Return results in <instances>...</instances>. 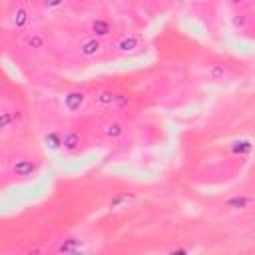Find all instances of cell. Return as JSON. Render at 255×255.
Here are the masks:
<instances>
[{"label": "cell", "mask_w": 255, "mask_h": 255, "mask_svg": "<svg viewBox=\"0 0 255 255\" xmlns=\"http://www.w3.org/2000/svg\"><path fill=\"white\" fill-rule=\"evenodd\" d=\"M131 96L126 94V92H118V90H112V88H100L96 92H92V98H90V108L106 114V112H120L124 108H128L131 104Z\"/></svg>", "instance_id": "cell-1"}, {"label": "cell", "mask_w": 255, "mask_h": 255, "mask_svg": "<svg viewBox=\"0 0 255 255\" xmlns=\"http://www.w3.org/2000/svg\"><path fill=\"white\" fill-rule=\"evenodd\" d=\"M110 48L116 56L133 58V56H139L145 50V40L137 32H122V34L116 36V40L112 42Z\"/></svg>", "instance_id": "cell-2"}, {"label": "cell", "mask_w": 255, "mask_h": 255, "mask_svg": "<svg viewBox=\"0 0 255 255\" xmlns=\"http://www.w3.org/2000/svg\"><path fill=\"white\" fill-rule=\"evenodd\" d=\"M96 131L104 141H122L128 135V122L118 114H108L100 118Z\"/></svg>", "instance_id": "cell-3"}, {"label": "cell", "mask_w": 255, "mask_h": 255, "mask_svg": "<svg viewBox=\"0 0 255 255\" xmlns=\"http://www.w3.org/2000/svg\"><path fill=\"white\" fill-rule=\"evenodd\" d=\"M90 98L92 94L86 88H70L62 94V110L68 116H80L86 110H90Z\"/></svg>", "instance_id": "cell-4"}, {"label": "cell", "mask_w": 255, "mask_h": 255, "mask_svg": "<svg viewBox=\"0 0 255 255\" xmlns=\"http://www.w3.org/2000/svg\"><path fill=\"white\" fill-rule=\"evenodd\" d=\"M74 48H76V54H78L82 60H86V62L102 60V58L106 56V50H108V46H106L104 40L94 38V36H90V34H84L82 38H78V42H76Z\"/></svg>", "instance_id": "cell-5"}, {"label": "cell", "mask_w": 255, "mask_h": 255, "mask_svg": "<svg viewBox=\"0 0 255 255\" xmlns=\"http://www.w3.org/2000/svg\"><path fill=\"white\" fill-rule=\"evenodd\" d=\"M34 22V12L28 6L26 0H16L8 12V26L16 32H26L28 28H32Z\"/></svg>", "instance_id": "cell-6"}, {"label": "cell", "mask_w": 255, "mask_h": 255, "mask_svg": "<svg viewBox=\"0 0 255 255\" xmlns=\"http://www.w3.org/2000/svg\"><path fill=\"white\" fill-rule=\"evenodd\" d=\"M20 46H22V50H26L32 56H44L48 52V36L42 30L28 28L20 36Z\"/></svg>", "instance_id": "cell-7"}, {"label": "cell", "mask_w": 255, "mask_h": 255, "mask_svg": "<svg viewBox=\"0 0 255 255\" xmlns=\"http://www.w3.org/2000/svg\"><path fill=\"white\" fill-rule=\"evenodd\" d=\"M88 143V137L82 129L78 128H68V129H62V145H60V151L66 153V155H78L84 151Z\"/></svg>", "instance_id": "cell-8"}, {"label": "cell", "mask_w": 255, "mask_h": 255, "mask_svg": "<svg viewBox=\"0 0 255 255\" xmlns=\"http://www.w3.org/2000/svg\"><path fill=\"white\" fill-rule=\"evenodd\" d=\"M24 120V110L16 104H4L0 106V135H6L16 129Z\"/></svg>", "instance_id": "cell-9"}, {"label": "cell", "mask_w": 255, "mask_h": 255, "mask_svg": "<svg viewBox=\"0 0 255 255\" xmlns=\"http://www.w3.org/2000/svg\"><path fill=\"white\" fill-rule=\"evenodd\" d=\"M86 34L100 38V40H110L116 36V26L110 18L106 16H90V20L86 22Z\"/></svg>", "instance_id": "cell-10"}, {"label": "cell", "mask_w": 255, "mask_h": 255, "mask_svg": "<svg viewBox=\"0 0 255 255\" xmlns=\"http://www.w3.org/2000/svg\"><path fill=\"white\" fill-rule=\"evenodd\" d=\"M12 175H18L22 179H30L38 173V161L32 157H16L10 165Z\"/></svg>", "instance_id": "cell-11"}, {"label": "cell", "mask_w": 255, "mask_h": 255, "mask_svg": "<svg viewBox=\"0 0 255 255\" xmlns=\"http://www.w3.org/2000/svg\"><path fill=\"white\" fill-rule=\"evenodd\" d=\"M253 207V199L247 193H235L225 201V209L233 213H247Z\"/></svg>", "instance_id": "cell-12"}, {"label": "cell", "mask_w": 255, "mask_h": 255, "mask_svg": "<svg viewBox=\"0 0 255 255\" xmlns=\"http://www.w3.org/2000/svg\"><path fill=\"white\" fill-rule=\"evenodd\" d=\"M86 239L82 237H76V235H70V237H64L58 241V245L54 247L56 253H80V251H86Z\"/></svg>", "instance_id": "cell-13"}, {"label": "cell", "mask_w": 255, "mask_h": 255, "mask_svg": "<svg viewBox=\"0 0 255 255\" xmlns=\"http://www.w3.org/2000/svg\"><path fill=\"white\" fill-rule=\"evenodd\" d=\"M205 78L209 82H221V80L227 78V68L221 66V64H209L205 68Z\"/></svg>", "instance_id": "cell-14"}, {"label": "cell", "mask_w": 255, "mask_h": 255, "mask_svg": "<svg viewBox=\"0 0 255 255\" xmlns=\"http://www.w3.org/2000/svg\"><path fill=\"white\" fill-rule=\"evenodd\" d=\"M44 145L52 151H60L62 145V129H50L44 133Z\"/></svg>", "instance_id": "cell-15"}, {"label": "cell", "mask_w": 255, "mask_h": 255, "mask_svg": "<svg viewBox=\"0 0 255 255\" xmlns=\"http://www.w3.org/2000/svg\"><path fill=\"white\" fill-rule=\"evenodd\" d=\"M96 4H98V0H68V6L78 14H88V12L96 10Z\"/></svg>", "instance_id": "cell-16"}, {"label": "cell", "mask_w": 255, "mask_h": 255, "mask_svg": "<svg viewBox=\"0 0 255 255\" xmlns=\"http://www.w3.org/2000/svg\"><path fill=\"white\" fill-rule=\"evenodd\" d=\"M66 6H68V0H40V8L46 14H58Z\"/></svg>", "instance_id": "cell-17"}, {"label": "cell", "mask_w": 255, "mask_h": 255, "mask_svg": "<svg viewBox=\"0 0 255 255\" xmlns=\"http://www.w3.org/2000/svg\"><path fill=\"white\" fill-rule=\"evenodd\" d=\"M229 4L235 6V8H245V6L251 4V0H229Z\"/></svg>", "instance_id": "cell-18"}, {"label": "cell", "mask_w": 255, "mask_h": 255, "mask_svg": "<svg viewBox=\"0 0 255 255\" xmlns=\"http://www.w3.org/2000/svg\"><path fill=\"white\" fill-rule=\"evenodd\" d=\"M189 2H191L195 8H199V6H207V4H211L213 0H189Z\"/></svg>", "instance_id": "cell-19"}]
</instances>
